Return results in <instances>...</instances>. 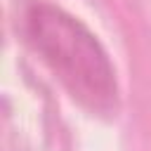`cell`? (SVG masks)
<instances>
[{"label": "cell", "instance_id": "obj_1", "mask_svg": "<svg viewBox=\"0 0 151 151\" xmlns=\"http://www.w3.org/2000/svg\"><path fill=\"white\" fill-rule=\"evenodd\" d=\"M24 28L31 47L80 104L97 113L116 109L113 66L99 40L76 17L50 2H35L24 14Z\"/></svg>", "mask_w": 151, "mask_h": 151}]
</instances>
